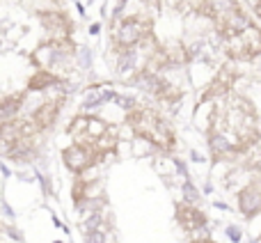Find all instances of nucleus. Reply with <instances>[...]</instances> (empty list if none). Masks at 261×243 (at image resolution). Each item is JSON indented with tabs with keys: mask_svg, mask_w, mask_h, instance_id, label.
Returning <instances> with one entry per match:
<instances>
[{
	"mask_svg": "<svg viewBox=\"0 0 261 243\" xmlns=\"http://www.w3.org/2000/svg\"><path fill=\"white\" fill-rule=\"evenodd\" d=\"M128 126L133 129L135 135L149 140L151 144L161 149L174 147V133H172L170 124L161 117L158 113H153L151 108H135L128 113Z\"/></svg>",
	"mask_w": 261,
	"mask_h": 243,
	"instance_id": "nucleus-1",
	"label": "nucleus"
},
{
	"mask_svg": "<svg viewBox=\"0 0 261 243\" xmlns=\"http://www.w3.org/2000/svg\"><path fill=\"white\" fill-rule=\"evenodd\" d=\"M99 158V154L94 152V147L87 142H71L62 152V161L73 175H83L87 167H92Z\"/></svg>",
	"mask_w": 261,
	"mask_h": 243,
	"instance_id": "nucleus-2",
	"label": "nucleus"
},
{
	"mask_svg": "<svg viewBox=\"0 0 261 243\" xmlns=\"http://www.w3.org/2000/svg\"><path fill=\"white\" fill-rule=\"evenodd\" d=\"M149 35V23L140 21V18H126L115 28V41L122 48H130V46L140 44L144 37Z\"/></svg>",
	"mask_w": 261,
	"mask_h": 243,
	"instance_id": "nucleus-3",
	"label": "nucleus"
},
{
	"mask_svg": "<svg viewBox=\"0 0 261 243\" xmlns=\"http://www.w3.org/2000/svg\"><path fill=\"white\" fill-rule=\"evenodd\" d=\"M60 110H62V99H46L44 104H39L35 110H32L30 119L35 121L39 133H44V131H48L50 126H55V121L60 117Z\"/></svg>",
	"mask_w": 261,
	"mask_h": 243,
	"instance_id": "nucleus-4",
	"label": "nucleus"
},
{
	"mask_svg": "<svg viewBox=\"0 0 261 243\" xmlns=\"http://www.w3.org/2000/svg\"><path fill=\"white\" fill-rule=\"evenodd\" d=\"M218 23H220V32H222L225 37H229V35H241V32H243L245 28L250 26L248 14L241 12L239 7L231 9V12H227L225 16H220V18H218Z\"/></svg>",
	"mask_w": 261,
	"mask_h": 243,
	"instance_id": "nucleus-5",
	"label": "nucleus"
},
{
	"mask_svg": "<svg viewBox=\"0 0 261 243\" xmlns=\"http://www.w3.org/2000/svg\"><path fill=\"white\" fill-rule=\"evenodd\" d=\"M41 23L53 32V41H64L69 37V21L64 14L53 12V9H50V12H44L41 14Z\"/></svg>",
	"mask_w": 261,
	"mask_h": 243,
	"instance_id": "nucleus-6",
	"label": "nucleus"
},
{
	"mask_svg": "<svg viewBox=\"0 0 261 243\" xmlns=\"http://www.w3.org/2000/svg\"><path fill=\"white\" fill-rule=\"evenodd\" d=\"M236 74L231 71L229 67H222L220 71H218V76L211 81V87L206 90V94L204 96H220V94H227L231 87V83H234Z\"/></svg>",
	"mask_w": 261,
	"mask_h": 243,
	"instance_id": "nucleus-7",
	"label": "nucleus"
},
{
	"mask_svg": "<svg viewBox=\"0 0 261 243\" xmlns=\"http://www.w3.org/2000/svg\"><path fill=\"white\" fill-rule=\"evenodd\" d=\"M241 211L245 216H254L261 211V188L257 184H252L250 188H245L241 193Z\"/></svg>",
	"mask_w": 261,
	"mask_h": 243,
	"instance_id": "nucleus-8",
	"label": "nucleus"
},
{
	"mask_svg": "<svg viewBox=\"0 0 261 243\" xmlns=\"http://www.w3.org/2000/svg\"><path fill=\"white\" fill-rule=\"evenodd\" d=\"M55 85H60V78L55 76L53 71H48V69H39V71L30 78L28 90L30 92H44V90H50V87H55Z\"/></svg>",
	"mask_w": 261,
	"mask_h": 243,
	"instance_id": "nucleus-9",
	"label": "nucleus"
},
{
	"mask_svg": "<svg viewBox=\"0 0 261 243\" xmlns=\"http://www.w3.org/2000/svg\"><path fill=\"white\" fill-rule=\"evenodd\" d=\"M236 7H239L236 0H204L206 14H211V16H216V18L225 16L227 12H231V9H236Z\"/></svg>",
	"mask_w": 261,
	"mask_h": 243,
	"instance_id": "nucleus-10",
	"label": "nucleus"
},
{
	"mask_svg": "<svg viewBox=\"0 0 261 243\" xmlns=\"http://www.w3.org/2000/svg\"><path fill=\"white\" fill-rule=\"evenodd\" d=\"M241 35H243L245 46H248V51H250V58L259 55L261 53V30H259V28L248 26L243 32H241Z\"/></svg>",
	"mask_w": 261,
	"mask_h": 243,
	"instance_id": "nucleus-11",
	"label": "nucleus"
},
{
	"mask_svg": "<svg viewBox=\"0 0 261 243\" xmlns=\"http://www.w3.org/2000/svg\"><path fill=\"white\" fill-rule=\"evenodd\" d=\"M179 221L184 223L188 230H195V227H199V225H204V221L206 218L202 216L199 211H195V209H190V207H179Z\"/></svg>",
	"mask_w": 261,
	"mask_h": 243,
	"instance_id": "nucleus-12",
	"label": "nucleus"
},
{
	"mask_svg": "<svg viewBox=\"0 0 261 243\" xmlns=\"http://www.w3.org/2000/svg\"><path fill=\"white\" fill-rule=\"evenodd\" d=\"M257 165H259V167H261V154H259V161H257Z\"/></svg>",
	"mask_w": 261,
	"mask_h": 243,
	"instance_id": "nucleus-13",
	"label": "nucleus"
},
{
	"mask_svg": "<svg viewBox=\"0 0 261 243\" xmlns=\"http://www.w3.org/2000/svg\"><path fill=\"white\" fill-rule=\"evenodd\" d=\"M199 243H206V241H199Z\"/></svg>",
	"mask_w": 261,
	"mask_h": 243,
	"instance_id": "nucleus-14",
	"label": "nucleus"
}]
</instances>
